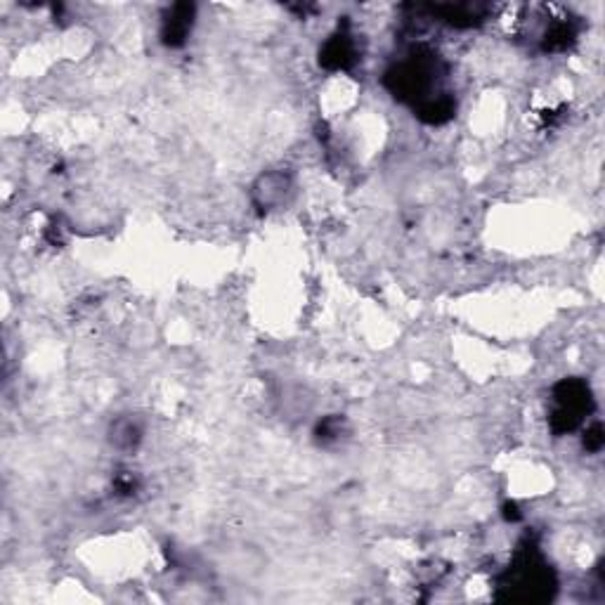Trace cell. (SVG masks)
Masks as SVG:
<instances>
[{
	"mask_svg": "<svg viewBox=\"0 0 605 605\" xmlns=\"http://www.w3.org/2000/svg\"><path fill=\"white\" fill-rule=\"evenodd\" d=\"M584 445H586V449H591V451L601 449V445H603V431H601V426H593L591 431L586 433Z\"/></svg>",
	"mask_w": 605,
	"mask_h": 605,
	"instance_id": "cell-2",
	"label": "cell"
},
{
	"mask_svg": "<svg viewBox=\"0 0 605 605\" xmlns=\"http://www.w3.org/2000/svg\"><path fill=\"white\" fill-rule=\"evenodd\" d=\"M286 190H289V178L281 173H267L256 182V201L260 206H277L284 201Z\"/></svg>",
	"mask_w": 605,
	"mask_h": 605,
	"instance_id": "cell-1",
	"label": "cell"
}]
</instances>
